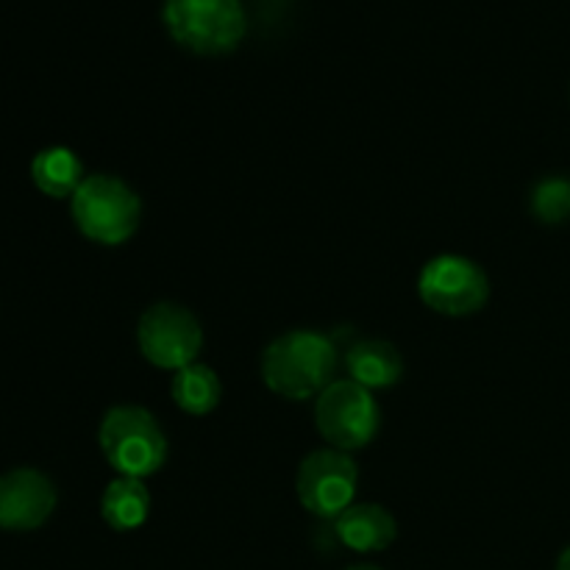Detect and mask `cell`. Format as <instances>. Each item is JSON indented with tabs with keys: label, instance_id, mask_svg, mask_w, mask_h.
<instances>
[{
	"label": "cell",
	"instance_id": "3",
	"mask_svg": "<svg viewBox=\"0 0 570 570\" xmlns=\"http://www.w3.org/2000/svg\"><path fill=\"white\" fill-rule=\"evenodd\" d=\"M98 443L106 462L128 479L150 476L167 462V438L145 406H111L100 421Z\"/></svg>",
	"mask_w": 570,
	"mask_h": 570
},
{
	"label": "cell",
	"instance_id": "14",
	"mask_svg": "<svg viewBox=\"0 0 570 570\" xmlns=\"http://www.w3.org/2000/svg\"><path fill=\"white\" fill-rule=\"evenodd\" d=\"M170 395L178 404V410H184L187 415L200 417L209 415V412L220 404L223 384L209 365L193 362V365L176 371L170 384Z\"/></svg>",
	"mask_w": 570,
	"mask_h": 570
},
{
	"label": "cell",
	"instance_id": "16",
	"mask_svg": "<svg viewBox=\"0 0 570 570\" xmlns=\"http://www.w3.org/2000/svg\"><path fill=\"white\" fill-rule=\"evenodd\" d=\"M557 570H570V546L566 551H562L560 560H557Z\"/></svg>",
	"mask_w": 570,
	"mask_h": 570
},
{
	"label": "cell",
	"instance_id": "12",
	"mask_svg": "<svg viewBox=\"0 0 570 570\" xmlns=\"http://www.w3.org/2000/svg\"><path fill=\"white\" fill-rule=\"evenodd\" d=\"M150 515V493L142 479L120 476L106 484L100 495V518L115 532H134Z\"/></svg>",
	"mask_w": 570,
	"mask_h": 570
},
{
	"label": "cell",
	"instance_id": "6",
	"mask_svg": "<svg viewBox=\"0 0 570 570\" xmlns=\"http://www.w3.org/2000/svg\"><path fill=\"white\" fill-rule=\"evenodd\" d=\"M137 343L150 365L176 373L198 362L204 348V328L187 306L161 301L148 306L139 317Z\"/></svg>",
	"mask_w": 570,
	"mask_h": 570
},
{
	"label": "cell",
	"instance_id": "15",
	"mask_svg": "<svg viewBox=\"0 0 570 570\" xmlns=\"http://www.w3.org/2000/svg\"><path fill=\"white\" fill-rule=\"evenodd\" d=\"M532 215L546 226H557L570 217V181L560 176H549L534 187Z\"/></svg>",
	"mask_w": 570,
	"mask_h": 570
},
{
	"label": "cell",
	"instance_id": "9",
	"mask_svg": "<svg viewBox=\"0 0 570 570\" xmlns=\"http://www.w3.org/2000/svg\"><path fill=\"white\" fill-rule=\"evenodd\" d=\"M56 510V488L45 473L17 468L0 476V529L33 532Z\"/></svg>",
	"mask_w": 570,
	"mask_h": 570
},
{
	"label": "cell",
	"instance_id": "10",
	"mask_svg": "<svg viewBox=\"0 0 570 570\" xmlns=\"http://www.w3.org/2000/svg\"><path fill=\"white\" fill-rule=\"evenodd\" d=\"M340 543L356 554H376L390 549L399 538V523L393 512L382 504H351L343 515L334 521Z\"/></svg>",
	"mask_w": 570,
	"mask_h": 570
},
{
	"label": "cell",
	"instance_id": "11",
	"mask_svg": "<svg viewBox=\"0 0 570 570\" xmlns=\"http://www.w3.org/2000/svg\"><path fill=\"white\" fill-rule=\"evenodd\" d=\"M345 371L351 382L365 390H387L404 376V360L387 340H360L345 351Z\"/></svg>",
	"mask_w": 570,
	"mask_h": 570
},
{
	"label": "cell",
	"instance_id": "7",
	"mask_svg": "<svg viewBox=\"0 0 570 570\" xmlns=\"http://www.w3.org/2000/svg\"><path fill=\"white\" fill-rule=\"evenodd\" d=\"M417 295L432 312L445 317H468L490 301V278L468 256L443 254L426 262L417 276Z\"/></svg>",
	"mask_w": 570,
	"mask_h": 570
},
{
	"label": "cell",
	"instance_id": "13",
	"mask_svg": "<svg viewBox=\"0 0 570 570\" xmlns=\"http://www.w3.org/2000/svg\"><path fill=\"white\" fill-rule=\"evenodd\" d=\"M31 178L48 198H72L83 184V165L70 148H45L33 156Z\"/></svg>",
	"mask_w": 570,
	"mask_h": 570
},
{
	"label": "cell",
	"instance_id": "4",
	"mask_svg": "<svg viewBox=\"0 0 570 570\" xmlns=\"http://www.w3.org/2000/svg\"><path fill=\"white\" fill-rule=\"evenodd\" d=\"M165 26L181 48L223 56L243 42L248 22L239 0H165Z\"/></svg>",
	"mask_w": 570,
	"mask_h": 570
},
{
	"label": "cell",
	"instance_id": "5",
	"mask_svg": "<svg viewBox=\"0 0 570 570\" xmlns=\"http://www.w3.org/2000/svg\"><path fill=\"white\" fill-rule=\"evenodd\" d=\"M315 423L332 449L360 451L379 434L382 410L371 390L351 379H334L315 399Z\"/></svg>",
	"mask_w": 570,
	"mask_h": 570
},
{
	"label": "cell",
	"instance_id": "1",
	"mask_svg": "<svg viewBox=\"0 0 570 570\" xmlns=\"http://www.w3.org/2000/svg\"><path fill=\"white\" fill-rule=\"evenodd\" d=\"M337 371V348L323 332L295 328L273 340L262 354V382L287 401L317 399Z\"/></svg>",
	"mask_w": 570,
	"mask_h": 570
},
{
	"label": "cell",
	"instance_id": "2",
	"mask_svg": "<svg viewBox=\"0 0 570 570\" xmlns=\"http://www.w3.org/2000/svg\"><path fill=\"white\" fill-rule=\"evenodd\" d=\"M70 212L83 237L109 248L128 243L142 220L139 195L122 178L106 173L83 178L70 198Z\"/></svg>",
	"mask_w": 570,
	"mask_h": 570
},
{
	"label": "cell",
	"instance_id": "8",
	"mask_svg": "<svg viewBox=\"0 0 570 570\" xmlns=\"http://www.w3.org/2000/svg\"><path fill=\"white\" fill-rule=\"evenodd\" d=\"M360 471L351 454L337 449H317L304 456L295 479L298 501L309 515L337 521L356 495Z\"/></svg>",
	"mask_w": 570,
	"mask_h": 570
},
{
	"label": "cell",
	"instance_id": "17",
	"mask_svg": "<svg viewBox=\"0 0 570 570\" xmlns=\"http://www.w3.org/2000/svg\"><path fill=\"white\" fill-rule=\"evenodd\" d=\"M345 570H384V568H379V566H367V562H362V566H351V568H345Z\"/></svg>",
	"mask_w": 570,
	"mask_h": 570
}]
</instances>
